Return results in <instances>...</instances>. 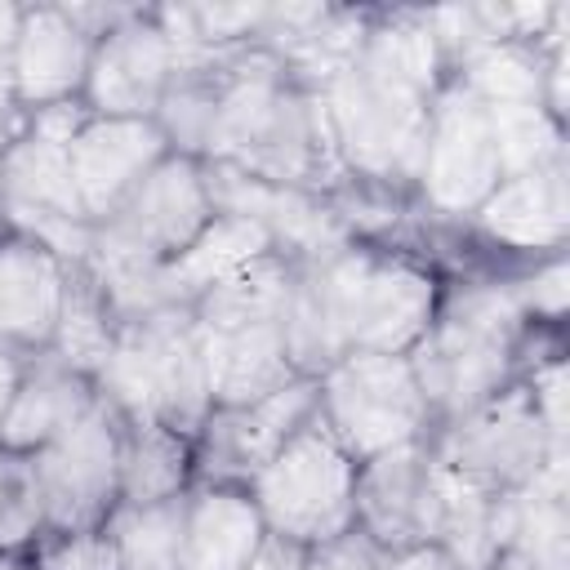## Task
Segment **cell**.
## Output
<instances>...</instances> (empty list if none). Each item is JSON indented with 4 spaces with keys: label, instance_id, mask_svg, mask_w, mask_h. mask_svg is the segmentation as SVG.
I'll return each instance as SVG.
<instances>
[{
    "label": "cell",
    "instance_id": "6da1fadb",
    "mask_svg": "<svg viewBox=\"0 0 570 570\" xmlns=\"http://www.w3.org/2000/svg\"><path fill=\"white\" fill-rule=\"evenodd\" d=\"M525 325L530 321L517 307L512 281H468L441 289L436 321L410 352V370L432 410V432L517 383Z\"/></svg>",
    "mask_w": 570,
    "mask_h": 570
},
{
    "label": "cell",
    "instance_id": "7a4b0ae2",
    "mask_svg": "<svg viewBox=\"0 0 570 570\" xmlns=\"http://www.w3.org/2000/svg\"><path fill=\"white\" fill-rule=\"evenodd\" d=\"M98 396L125 423H165L178 436H191L214 414L200 343L187 307H160L142 321H125L116 343L94 374Z\"/></svg>",
    "mask_w": 570,
    "mask_h": 570
},
{
    "label": "cell",
    "instance_id": "3957f363",
    "mask_svg": "<svg viewBox=\"0 0 570 570\" xmlns=\"http://www.w3.org/2000/svg\"><path fill=\"white\" fill-rule=\"evenodd\" d=\"M307 263L321 276V289L334 307L347 352L361 347V352L410 356L436 321V303H441L436 276L401 254L343 245Z\"/></svg>",
    "mask_w": 570,
    "mask_h": 570
},
{
    "label": "cell",
    "instance_id": "277c9868",
    "mask_svg": "<svg viewBox=\"0 0 570 570\" xmlns=\"http://www.w3.org/2000/svg\"><path fill=\"white\" fill-rule=\"evenodd\" d=\"M334 156L347 174L379 178V183H414L423 138H428V107L432 94L396 85L356 58L325 76L316 89Z\"/></svg>",
    "mask_w": 570,
    "mask_h": 570
},
{
    "label": "cell",
    "instance_id": "5b68a950",
    "mask_svg": "<svg viewBox=\"0 0 570 570\" xmlns=\"http://www.w3.org/2000/svg\"><path fill=\"white\" fill-rule=\"evenodd\" d=\"M249 499L267 534L298 548L325 543L356 525V459L312 414L254 476Z\"/></svg>",
    "mask_w": 570,
    "mask_h": 570
},
{
    "label": "cell",
    "instance_id": "8992f818",
    "mask_svg": "<svg viewBox=\"0 0 570 570\" xmlns=\"http://www.w3.org/2000/svg\"><path fill=\"white\" fill-rule=\"evenodd\" d=\"M316 414L356 463L432 436V410L419 392L410 356L387 352H343L316 379Z\"/></svg>",
    "mask_w": 570,
    "mask_h": 570
},
{
    "label": "cell",
    "instance_id": "52a82bcc",
    "mask_svg": "<svg viewBox=\"0 0 570 570\" xmlns=\"http://www.w3.org/2000/svg\"><path fill=\"white\" fill-rule=\"evenodd\" d=\"M214 218V191L205 160L169 151L102 223H94V249L80 272L98 267H160L183 254Z\"/></svg>",
    "mask_w": 570,
    "mask_h": 570
},
{
    "label": "cell",
    "instance_id": "ba28073f",
    "mask_svg": "<svg viewBox=\"0 0 570 570\" xmlns=\"http://www.w3.org/2000/svg\"><path fill=\"white\" fill-rule=\"evenodd\" d=\"M552 450H566V445L548 436L525 383H508L499 396H490L472 414L432 432V454L485 494L525 490L543 472Z\"/></svg>",
    "mask_w": 570,
    "mask_h": 570
},
{
    "label": "cell",
    "instance_id": "9c48e42d",
    "mask_svg": "<svg viewBox=\"0 0 570 570\" xmlns=\"http://www.w3.org/2000/svg\"><path fill=\"white\" fill-rule=\"evenodd\" d=\"M120 436L125 419L98 396L80 423L27 454L49 530H98L107 521L120 503Z\"/></svg>",
    "mask_w": 570,
    "mask_h": 570
},
{
    "label": "cell",
    "instance_id": "30bf717a",
    "mask_svg": "<svg viewBox=\"0 0 570 570\" xmlns=\"http://www.w3.org/2000/svg\"><path fill=\"white\" fill-rule=\"evenodd\" d=\"M499 151L490 138L485 107L450 76L428 107V138L414 187L445 218H472L476 205L499 187Z\"/></svg>",
    "mask_w": 570,
    "mask_h": 570
},
{
    "label": "cell",
    "instance_id": "8fae6325",
    "mask_svg": "<svg viewBox=\"0 0 570 570\" xmlns=\"http://www.w3.org/2000/svg\"><path fill=\"white\" fill-rule=\"evenodd\" d=\"M316 414V379H289L285 387L214 410L205 428L196 432V481H218V485H249V476Z\"/></svg>",
    "mask_w": 570,
    "mask_h": 570
},
{
    "label": "cell",
    "instance_id": "7c38bea8",
    "mask_svg": "<svg viewBox=\"0 0 570 570\" xmlns=\"http://www.w3.org/2000/svg\"><path fill=\"white\" fill-rule=\"evenodd\" d=\"M356 525L383 552H405V548L432 543V525H436L432 436L356 463Z\"/></svg>",
    "mask_w": 570,
    "mask_h": 570
},
{
    "label": "cell",
    "instance_id": "4fadbf2b",
    "mask_svg": "<svg viewBox=\"0 0 570 570\" xmlns=\"http://www.w3.org/2000/svg\"><path fill=\"white\" fill-rule=\"evenodd\" d=\"M178 71V53L151 9H134L111 31L94 40V62L85 80L89 116H138L151 120L169 80Z\"/></svg>",
    "mask_w": 570,
    "mask_h": 570
},
{
    "label": "cell",
    "instance_id": "5bb4252c",
    "mask_svg": "<svg viewBox=\"0 0 570 570\" xmlns=\"http://www.w3.org/2000/svg\"><path fill=\"white\" fill-rule=\"evenodd\" d=\"M165 156H169V142L156 120L89 116L67 147V165H71V183L85 205V218L102 223Z\"/></svg>",
    "mask_w": 570,
    "mask_h": 570
},
{
    "label": "cell",
    "instance_id": "9a60e30c",
    "mask_svg": "<svg viewBox=\"0 0 570 570\" xmlns=\"http://www.w3.org/2000/svg\"><path fill=\"white\" fill-rule=\"evenodd\" d=\"M89 62H94V36L67 13V4L22 9L9 89L27 111L80 98L89 80Z\"/></svg>",
    "mask_w": 570,
    "mask_h": 570
},
{
    "label": "cell",
    "instance_id": "2e32d148",
    "mask_svg": "<svg viewBox=\"0 0 570 570\" xmlns=\"http://www.w3.org/2000/svg\"><path fill=\"white\" fill-rule=\"evenodd\" d=\"M472 223L481 227V236H490L503 249L561 254V245L570 236V165H566V156L543 169L499 178V187L476 205Z\"/></svg>",
    "mask_w": 570,
    "mask_h": 570
},
{
    "label": "cell",
    "instance_id": "e0dca14e",
    "mask_svg": "<svg viewBox=\"0 0 570 570\" xmlns=\"http://www.w3.org/2000/svg\"><path fill=\"white\" fill-rule=\"evenodd\" d=\"M94 401H98V387L89 374L71 370L49 347L31 352L18 379V392L0 414V454H18V459L36 454L53 436H62L71 423H80L94 410Z\"/></svg>",
    "mask_w": 570,
    "mask_h": 570
},
{
    "label": "cell",
    "instance_id": "ac0fdd59",
    "mask_svg": "<svg viewBox=\"0 0 570 570\" xmlns=\"http://www.w3.org/2000/svg\"><path fill=\"white\" fill-rule=\"evenodd\" d=\"M67 267L36 240L0 232V343L45 352L62 312Z\"/></svg>",
    "mask_w": 570,
    "mask_h": 570
},
{
    "label": "cell",
    "instance_id": "d6986e66",
    "mask_svg": "<svg viewBox=\"0 0 570 570\" xmlns=\"http://www.w3.org/2000/svg\"><path fill=\"white\" fill-rule=\"evenodd\" d=\"M196 343H200L214 410L249 405L285 387L289 379H298L285 352L281 321H258V325H236V330H196Z\"/></svg>",
    "mask_w": 570,
    "mask_h": 570
},
{
    "label": "cell",
    "instance_id": "ffe728a7",
    "mask_svg": "<svg viewBox=\"0 0 570 570\" xmlns=\"http://www.w3.org/2000/svg\"><path fill=\"white\" fill-rule=\"evenodd\" d=\"M267 525L245 485L196 481L183 517V570H249Z\"/></svg>",
    "mask_w": 570,
    "mask_h": 570
},
{
    "label": "cell",
    "instance_id": "44dd1931",
    "mask_svg": "<svg viewBox=\"0 0 570 570\" xmlns=\"http://www.w3.org/2000/svg\"><path fill=\"white\" fill-rule=\"evenodd\" d=\"M263 254H276V240L258 218L214 209V218L200 227V236L183 254L160 263V289H165L169 307H191L209 285L258 263Z\"/></svg>",
    "mask_w": 570,
    "mask_h": 570
},
{
    "label": "cell",
    "instance_id": "7402d4cb",
    "mask_svg": "<svg viewBox=\"0 0 570 570\" xmlns=\"http://www.w3.org/2000/svg\"><path fill=\"white\" fill-rule=\"evenodd\" d=\"M294 289V258L263 254L258 263L232 272L227 281L209 285L187 312L196 330H236V325H258V321H285V303Z\"/></svg>",
    "mask_w": 570,
    "mask_h": 570
},
{
    "label": "cell",
    "instance_id": "603a6c76",
    "mask_svg": "<svg viewBox=\"0 0 570 570\" xmlns=\"http://www.w3.org/2000/svg\"><path fill=\"white\" fill-rule=\"evenodd\" d=\"M196 485L191 436L165 423H125L120 436V503H165Z\"/></svg>",
    "mask_w": 570,
    "mask_h": 570
},
{
    "label": "cell",
    "instance_id": "cb8c5ba5",
    "mask_svg": "<svg viewBox=\"0 0 570 570\" xmlns=\"http://www.w3.org/2000/svg\"><path fill=\"white\" fill-rule=\"evenodd\" d=\"M481 107L543 102L548 49L539 40H490L450 71Z\"/></svg>",
    "mask_w": 570,
    "mask_h": 570
},
{
    "label": "cell",
    "instance_id": "d4e9b609",
    "mask_svg": "<svg viewBox=\"0 0 570 570\" xmlns=\"http://www.w3.org/2000/svg\"><path fill=\"white\" fill-rule=\"evenodd\" d=\"M187 494L165 503H116L102 521L120 570H183Z\"/></svg>",
    "mask_w": 570,
    "mask_h": 570
},
{
    "label": "cell",
    "instance_id": "484cf974",
    "mask_svg": "<svg viewBox=\"0 0 570 570\" xmlns=\"http://www.w3.org/2000/svg\"><path fill=\"white\" fill-rule=\"evenodd\" d=\"M116 316L102 298V289L94 285L89 272H71L67 276V294H62V312H58V325H53V338H49V352L62 356L71 370L80 374H98L111 343H116Z\"/></svg>",
    "mask_w": 570,
    "mask_h": 570
},
{
    "label": "cell",
    "instance_id": "4316f807",
    "mask_svg": "<svg viewBox=\"0 0 570 570\" xmlns=\"http://www.w3.org/2000/svg\"><path fill=\"white\" fill-rule=\"evenodd\" d=\"M485 120H490V138H494L503 178H508V174L543 169V165H552V160L566 156L561 120H557L543 102H503V107H485Z\"/></svg>",
    "mask_w": 570,
    "mask_h": 570
},
{
    "label": "cell",
    "instance_id": "83f0119b",
    "mask_svg": "<svg viewBox=\"0 0 570 570\" xmlns=\"http://www.w3.org/2000/svg\"><path fill=\"white\" fill-rule=\"evenodd\" d=\"M49 530L40 485L31 476V463L9 454L4 463V485H0V552L27 557V548Z\"/></svg>",
    "mask_w": 570,
    "mask_h": 570
},
{
    "label": "cell",
    "instance_id": "f1b7e54d",
    "mask_svg": "<svg viewBox=\"0 0 570 570\" xmlns=\"http://www.w3.org/2000/svg\"><path fill=\"white\" fill-rule=\"evenodd\" d=\"M31 570H120L107 530H45L27 548Z\"/></svg>",
    "mask_w": 570,
    "mask_h": 570
},
{
    "label": "cell",
    "instance_id": "f546056e",
    "mask_svg": "<svg viewBox=\"0 0 570 570\" xmlns=\"http://www.w3.org/2000/svg\"><path fill=\"white\" fill-rule=\"evenodd\" d=\"M512 294H517V307L525 321H543V325H557L566 316V298H570V267H566V254H548L543 263H534L530 276L512 281Z\"/></svg>",
    "mask_w": 570,
    "mask_h": 570
},
{
    "label": "cell",
    "instance_id": "4dcf8cb0",
    "mask_svg": "<svg viewBox=\"0 0 570 570\" xmlns=\"http://www.w3.org/2000/svg\"><path fill=\"white\" fill-rule=\"evenodd\" d=\"M383 561H387V552L361 525L303 548V570H383Z\"/></svg>",
    "mask_w": 570,
    "mask_h": 570
},
{
    "label": "cell",
    "instance_id": "1f68e13d",
    "mask_svg": "<svg viewBox=\"0 0 570 570\" xmlns=\"http://www.w3.org/2000/svg\"><path fill=\"white\" fill-rule=\"evenodd\" d=\"M525 392H530L534 414L543 419L548 436L557 445H566V361L561 356H548L543 365H534L530 379H525Z\"/></svg>",
    "mask_w": 570,
    "mask_h": 570
},
{
    "label": "cell",
    "instance_id": "d6a6232c",
    "mask_svg": "<svg viewBox=\"0 0 570 570\" xmlns=\"http://www.w3.org/2000/svg\"><path fill=\"white\" fill-rule=\"evenodd\" d=\"M383 570H454V561L436 543H419V548H405V552H387Z\"/></svg>",
    "mask_w": 570,
    "mask_h": 570
},
{
    "label": "cell",
    "instance_id": "836d02e7",
    "mask_svg": "<svg viewBox=\"0 0 570 570\" xmlns=\"http://www.w3.org/2000/svg\"><path fill=\"white\" fill-rule=\"evenodd\" d=\"M18 22H22V4H4V0H0V89H9V76H13Z\"/></svg>",
    "mask_w": 570,
    "mask_h": 570
},
{
    "label": "cell",
    "instance_id": "e575fe53",
    "mask_svg": "<svg viewBox=\"0 0 570 570\" xmlns=\"http://www.w3.org/2000/svg\"><path fill=\"white\" fill-rule=\"evenodd\" d=\"M27 120H31V111L13 98V89H0V151H9L27 134Z\"/></svg>",
    "mask_w": 570,
    "mask_h": 570
},
{
    "label": "cell",
    "instance_id": "d590c367",
    "mask_svg": "<svg viewBox=\"0 0 570 570\" xmlns=\"http://www.w3.org/2000/svg\"><path fill=\"white\" fill-rule=\"evenodd\" d=\"M27 356H31V352H18V347L0 343V414L9 410V401H13V392H18V379H22V370H27Z\"/></svg>",
    "mask_w": 570,
    "mask_h": 570
},
{
    "label": "cell",
    "instance_id": "8d00e7d4",
    "mask_svg": "<svg viewBox=\"0 0 570 570\" xmlns=\"http://www.w3.org/2000/svg\"><path fill=\"white\" fill-rule=\"evenodd\" d=\"M0 570H31L27 557H13V552H0Z\"/></svg>",
    "mask_w": 570,
    "mask_h": 570
},
{
    "label": "cell",
    "instance_id": "74e56055",
    "mask_svg": "<svg viewBox=\"0 0 570 570\" xmlns=\"http://www.w3.org/2000/svg\"><path fill=\"white\" fill-rule=\"evenodd\" d=\"M4 463H9V454H0V485H4Z\"/></svg>",
    "mask_w": 570,
    "mask_h": 570
}]
</instances>
